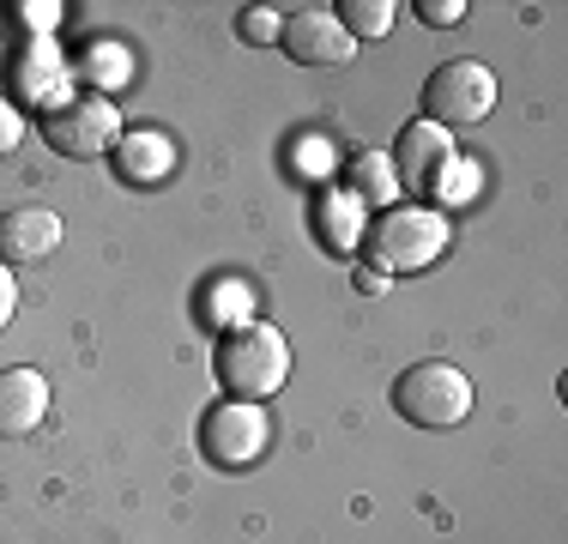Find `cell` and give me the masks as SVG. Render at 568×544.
I'll use <instances>...</instances> for the list:
<instances>
[{
  "mask_svg": "<svg viewBox=\"0 0 568 544\" xmlns=\"http://www.w3.org/2000/svg\"><path fill=\"white\" fill-rule=\"evenodd\" d=\"M212 375H219V387L230 400H273L284 387V375H291V345H284V333L273 321H242L230 326L219 339V351H212Z\"/></svg>",
  "mask_w": 568,
  "mask_h": 544,
  "instance_id": "6da1fadb",
  "label": "cell"
},
{
  "mask_svg": "<svg viewBox=\"0 0 568 544\" xmlns=\"http://www.w3.org/2000/svg\"><path fill=\"white\" fill-rule=\"evenodd\" d=\"M442 249H448V218L436 206H387V212H375L369 236H363V254H369V266L382 279L436 266Z\"/></svg>",
  "mask_w": 568,
  "mask_h": 544,
  "instance_id": "7a4b0ae2",
  "label": "cell"
},
{
  "mask_svg": "<svg viewBox=\"0 0 568 544\" xmlns=\"http://www.w3.org/2000/svg\"><path fill=\"white\" fill-rule=\"evenodd\" d=\"M394 412L417 430H454V424H466V412H471V381H466V370L436 363V357L412 363V370L394 381Z\"/></svg>",
  "mask_w": 568,
  "mask_h": 544,
  "instance_id": "3957f363",
  "label": "cell"
},
{
  "mask_svg": "<svg viewBox=\"0 0 568 544\" xmlns=\"http://www.w3.org/2000/svg\"><path fill=\"white\" fill-rule=\"evenodd\" d=\"M490 109H496V73L484 61H471V54L442 61L424 79V121H436V128H471Z\"/></svg>",
  "mask_w": 568,
  "mask_h": 544,
  "instance_id": "277c9868",
  "label": "cell"
},
{
  "mask_svg": "<svg viewBox=\"0 0 568 544\" xmlns=\"http://www.w3.org/2000/svg\"><path fill=\"white\" fill-rule=\"evenodd\" d=\"M387 163H394V182L412 200H442V188L454 182V163H459L454 133L417 115V121H405V128H399L394 158H387Z\"/></svg>",
  "mask_w": 568,
  "mask_h": 544,
  "instance_id": "5b68a950",
  "label": "cell"
},
{
  "mask_svg": "<svg viewBox=\"0 0 568 544\" xmlns=\"http://www.w3.org/2000/svg\"><path fill=\"white\" fill-rule=\"evenodd\" d=\"M266 435H273V424H266V405H254V400H219L200 417V447L224 472L254 466L266 454Z\"/></svg>",
  "mask_w": 568,
  "mask_h": 544,
  "instance_id": "8992f818",
  "label": "cell"
},
{
  "mask_svg": "<svg viewBox=\"0 0 568 544\" xmlns=\"http://www.w3.org/2000/svg\"><path fill=\"white\" fill-rule=\"evenodd\" d=\"M43 133H49V145H55L61 158L98 163V158H110L115 140H121V109L110 98H73L43 121Z\"/></svg>",
  "mask_w": 568,
  "mask_h": 544,
  "instance_id": "52a82bcc",
  "label": "cell"
},
{
  "mask_svg": "<svg viewBox=\"0 0 568 544\" xmlns=\"http://www.w3.org/2000/svg\"><path fill=\"white\" fill-rule=\"evenodd\" d=\"M278 43H284V54H291V61H303V67H345L351 54H357V43L345 37V24L333 19L327 7H296V12H284Z\"/></svg>",
  "mask_w": 568,
  "mask_h": 544,
  "instance_id": "ba28073f",
  "label": "cell"
},
{
  "mask_svg": "<svg viewBox=\"0 0 568 544\" xmlns=\"http://www.w3.org/2000/svg\"><path fill=\"white\" fill-rule=\"evenodd\" d=\"M61 249V212L12 206L0 212V266H37Z\"/></svg>",
  "mask_w": 568,
  "mask_h": 544,
  "instance_id": "9c48e42d",
  "label": "cell"
},
{
  "mask_svg": "<svg viewBox=\"0 0 568 544\" xmlns=\"http://www.w3.org/2000/svg\"><path fill=\"white\" fill-rule=\"evenodd\" d=\"M43 417H49V381L37 370H24V363L0 370V435L19 442V435H31Z\"/></svg>",
  "mask_w": 568,
  "mask_h": 544,
  "instance_id": "30bf717a",
  "label": "cell"
},
{
  "mask_svg": "<svg viewBox=\"0 0 568 544\" xmlns=\"http://www.w3.org/2000/svg\"><path fill=\"white\" fill-rule=\"evenodd\" d=\"M115 170H121V182H164L170 175V140L164 133H121Z\"/></svg>",
  "mask_w": 568,
  "mask_h": 544,
  "instance_id": "8fae6325",
  "label": "cell"
},
{
  "mask_svg": "<svg viewBox=\"0 0 568 544\" xmlns=\"http://www.w3.org/2000/svg\"><path fill=\"white\" fill-rule=\"evenodd\" d=\"M394 163H387V152H363V158H351V170H345V194L351 200H363V206H394Z\"/></svg>",
  "mask_w": 568,
  "mask_h": 544,
  "instance_id": "7c38bea8",
  "label": "cell"
},
{
  "mask_svg": "<svg viewBox=\"0 0 568 544\" xmlns=\"http://www.w3.org/2000/svg\"><path fill=\"white\" fill-rule=\"evenodd\" d=\"M394 12H399L394 0H345L333 19H339L345 37L357 43V37H387V31H394Z\"/></svg>",
  "mask_w": 568,
  "mask_h": 544,
  "instance_id": "4fadbf2b",
  "label": "cell"
},
{
  "mask_svg": "<svg viewBox=\"0 0 568 544\" xmlns=\"http://www.w3.org/2000/svg\"><path fill=\"white\" fill-rule=\"evenodd\" d=\"M278 31H284V12H278V7H248V12H236V37H242V43H254V49L278 43Z\"/></svg>",
  "mask_w": 568,
  "mask_h": 544,
  "instance_id": "5bb4252c",
  "label": "cell"
},
{
  "mask_svg": "<svg viewBox=\"0 0 568 544\" xmlns=\"http://www.w3.org/2000/svg\"><path fill=\"white\" fill-rule=\"evenodd\" d=\"M19 140H24V115H19V109H12L7 98H0V158L19 152Z\"/></svg>",
  "mask_w": 568,
  "mask_h": 544,
  "instance_id": "9a60e30c",
  "label": "cell"
},
{
  "mask_svg": "<svg viewBox=\"0 0 568 544\" xmlns=\"http://www.w3.org/2000/svg\"><path fill=\"white\" fill-rule=\"evenodd\" d=\"M417 12H424V24H442V31H448V24L466 19V0H424Z\"/></svg>",
  "mask_w": 568,
  "mask_h": 544,
  "instance_id": "2e32d148",
  "label": "cell"
},
{
  "mask_svg": "<svg viewBox=\"0 0 568 544\" xmlns=\"http://www.w3.org/2000/svg\"><path fill=\"white\" fill-rule=\"evenodd\" d=\"M12 309H19V284H12V272L0 266V333H7V321H12Z\"/></svg>",
  "mask_w": 568,
  "mask_h": 544,
  "instance_id": "e0dca14e",
  "label": "cell"
},
{
  "mask_svg": "<svg viewBox=\"0 0 568 544\" xmlns=\"http://www.w3.org/2000/svg\"><path fill=\"white\" fill-rule=\"evenodd\" d=\"M19 12H24V24H37V31L61 19V7H55V0H49V7H37V0H31V7H19Z\"/></svg>",
  "mask_w": 568,
  "mask_h": 544,
  "instance_id": "ac0fdd59",
  "label": "cell"
},
{
  "mask_svg": "<svg viewBox=\"0 0 568 544\" xmlns=\"http://www.w3.org/2000/svg\"><path fill=\"white\" fill-rule=\"evenodd\" d=\"M357 291H363V296H382V291H387V279H382L375 266H357Z\"/></svg>",
  "mask_w": 568,
  "mask_h": 544,
  "instance_id": "d6986e66",
  "label": "cell"
}]
</instances>
